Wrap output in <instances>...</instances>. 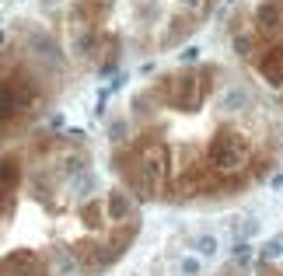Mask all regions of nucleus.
Returning <instances> with one entry per match:
<instances>
[{
	"label": "nucleus",
	"mask_w": 283,
	"mask_h": 276,
	"mask_svg": "<svg viewBox=\"0 0 283 276\" xmlns=\"http://www.w3.org/2000/svg\"><path fill=\"white\" fill-rule=\"evenodd\" d=\"M248 161V140L234 130V126H221L213 133V143H210V168H217L221 175L242 168Z\"/></svg>",
	"instance_id": "1"
},
{
	"label": "nucleus",
	"mask_w": 283,
	"mask_h": 276,
	"mask_svg": "<svg viewBox=\"0 0 283 276\" xmlns=\"http://www.w3.org/2000/svg\"><path fill=\"white\" fill-rule=\"evenodd\" d=\"M255 70L263 74L269 88H283V42H266L259 53H252Z\"/></svg>",
	"instance_id": "2"
},
{
	"label": "nucleus",
	"mask_w": 283,
	"mask_h": 276,
	"mask_svg": "<svg viewBox=\"0 0 283 276\" xmlns=\"http://www.w3.org/2000/svg\"><path fill=\"white\" fill-rule=\"evenodd\" d=\"M18 185H21V158L18 154H4V158H0V214H4V217H7L11 206H14Z\"/></svg>",
	"instance_id": "3"
},
{
	"label": "nucleus",
	"mask_w": 283,
	"mask_h": 276,
	"mask_svg": "<svg viewBox=\"0 0 283 276\" xmlns=\"http://www.w3.org/2000/svg\"><path fill=\"white\" fill-rule=\"evenodd\" d=\"M0 276H49V266L35 252H11L0 259Z\"/></svg>",
	"instance_id": "4"
},
{
	"label": "nucleus",
	"mask_w": 283,
	"mask_h": 276,
	"mask_svg": "<svg viewBox=\"0 0 283 276\" xmlns=\"http://www.w3.org/2000/svg\"><path fill=\"white\" fill-rule=\"evenodd\" d=\"M105 214L112 220H126L129 217V199H126V193H112V196L105 199Z\"/></svg>",
	"instance_id": "5"
},
{
	"label": "nucleus",
	"mask_w": 283,
	"mask_h": 276,
	"mask_svg": "<svg viewBox=\"0 0 283 276\" xmlns=\"http://www.w3.org/2000/svg\"><path fill=\"white\" fill-rule=\"evenodd\" d=\"M221 109L224 112H242V109H248V91H245V88H231V91L224 95Z\"/></svg>",
	"instance_id": "6"
},
{
	"label": "nucleus",
	"mask_w": 283,
	"mask_h": 276,
	"mask_svg": "<svg viewBox=\"0 0 283 276\" xmlns=\"http://www.w3.org/2000/svg\"><path fill=\"white\" fill-rule=\"evenodd\" d=\"M217 248H221V245H217V238L213 235H200L196 238V252H200L203 259H213L217 256Z\"/></svg>",
	"instance_id": "7"
},
{
	"label": "nucleus",
	"mask_w": 283,
	"mask_h": 276,
	"mask_svg": "<svg viewBox=\"0 0 283 276\" xmlns=\"http://www.w3.org/2000/svg\"><path fill=\"white\" fill-rule=\"evenodd\" d=\"M280 256H283V241H280V238H273V241H266L263 248H259V259H263V262H276Z\"/></svg>",
	"instance_id": "8"
},
{
	"label": "nucleus",
	"mask_w": 283,
	"mask_h": 276,
	"mask_svg": "<svg viewBox=\"0 0 283 276\" xmlns=\"http://www.w3.org/2000/svg\"><path fill=\"white\" fill-rule=\"evenodd\" d=\"M248 259H252V245H248V241H238L234 252H231V262H234V266H248Z\"/></svg>",
	"instance_id": "9"
},
{
	"label": "nucleus",
	"mask_w": 283,
	"mask_h": 276,
	"mask_svg": "<svg viewBox=\"0 0 283 276\" xmlns=\"http://www.w3.org/2000/svg\"><path fill=\"white\" fill-rule=\"evenodd\" d=\"M182 273L185 276H196V273H200V259H192V256L182 259Z\"/></svg>",
	"instance_id": "10"
},
{
	"label": "nucleus",
	"mask_w": 283,
	"mask_h": 276,
	"mask_svg": "<svg viewBox=\"0 0 283 276\" xmlns=\"http://www.w3.org/2000/svg\"><path fill=\"white\" fill-rule=\"evenodd\" d=\"M259 276H283V273L273 269V262H263V266H259Z\"/></svg>",
	"instance_id": "11"
}]
</instances>
